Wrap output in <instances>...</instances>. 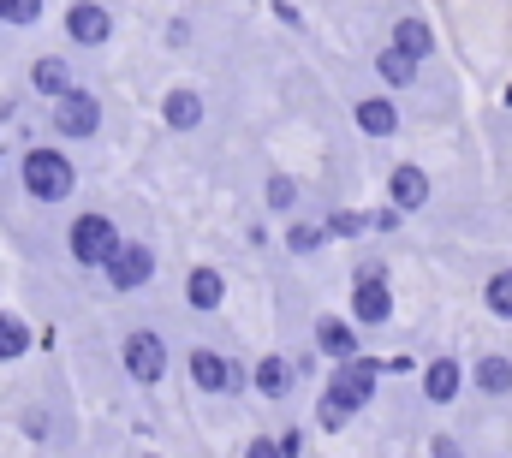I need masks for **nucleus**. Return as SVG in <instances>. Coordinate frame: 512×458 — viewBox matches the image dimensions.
<instances>
[{
	"mask_svg": "<svg viewBox=\"0 0 512 458\" xmlns=\"http://www.w3.org/2000/svg\"><path fill=\"white\" fill-rule=\"evenodd\" d=\"M387 369L376 357H352V363H334V375H328V387H322V429H346L370 399H376V381H382Z\"/></svg>",
	"mask_w": 512,
	"mask_h": 458,
	"instance_id": "1",
	"label": "nucleus"
},
{
	"mask_svg": "<svg viewBox=\"0 0 512 458\" xmlns=\"http://www.w3.org/2000/svg\"><path fill=\"white\" fill-rule=\"evenodd\" d=\"M18 179H24V191H30L36 203H66V197L78 191V167H72L66 149H30V155L18 161Z\"/></svg>",
	"mask_w": 512,
	"mask_h": 458,
	"instance_id": "2",
	"label": "nucleus"
},
{
	"mask_svg": "<svg viewBox=\"0 0 512 458\" xmlns=\"http://www.w3.org/2000/svg\"><path fill=\"white\" fill-rule=\"evenodd\" d=\"M120 250V227H114V215H102V209H84L72 232H66V256L78 262V268H108V256Z\"/></svg>",
	"mask_w": 512,
	"mask_h": 458,
	"instance_id": "3",
	"label": "nucleus"
},
{
	"mask_svg": "<svg viewBox=\"0 0 512 458\" xmlns=\"http://www.w3.org/2000/svg\"><path fill=\"white\" fill-rule=\"evenodd\" d=\"M352 322H364V328L393 322V286H387L382 262H364V268L352 274Z\"/></svg>",
	"mask_w": 512,
	"mask_h": 458,
	"instance_id": "4",
	"label": "nucleus"
},
{
	"mask_svg": "<svg viewBox=\"0 0 512 458\" xmlns=\"http://www.w3.org/2000/svg\"><path fill=\"white\" fill-rule=\"evenodd\" d=\"M102 274H108V286H114V292H143V286L155 280V250H149L143 238H120V250L108 256V268H102Z\"/></svg>",
	"mask_w": 512,
	"mask_h": 458,
	"instance_id": "5",
	"label": "nucleus"
},
{
	"mask_svg": "<svg viewBox=\"0 0 512 458\" xmlns=\"http://www.w3.org/2000/svg\"><path fill=\"white\" fill-rule=\"evenodd\" d=\"M48 119H54V131L60 137H96L102 131V96H90V90H66L54 108H48Z\"/></svg>",
	"mask_w": 512,
	"mask_h": 458,
	"instance_id": "6",
	"label": "nucleus"
},
{
	"mask_svg": "<svg viewBox=\"0 0 512 458\" xmlns=\"http://www.w3.org/2000/svg\"><path fill=\"white\" fill-rule=\"evenodd\" d=\"M120 357H126L131 381H143V387H155V381L167 375V340H161L155 328H131L126 345H120Z\"/></svg>",
	"mask_w": 512,
	"mask_h": 458,
	"instance_id": "7",
	"label": "nucleus"
},
{
	"mask_svg": "<svg viewBox=\"0 0 512 458\" xmlns=\"http://www.w3.org/2000/svg\"><path fill=\"white\" fill-rule=\"evenodd\" d=\"M66 36L78 48H102V42H114V12L102 0H72L66 6Z\"/></svg>",
	"mask_w": 512,
	"mask_h": 458,
	"instance_id": "8",
	"label": "nucleus"
},
{
	"mask_svg": "<svg viewBox=\"0 0 512 458\" xmlns=\"http://www.w3.org/2000/svg\"><path fill=\"white\" fill-rule=\"evenodd\" d=\"M387 203H399L405 215H417V209L429 203V173H423L417 161H399V167L387 173Z\"/></svg>",
	"mask_w": 512,
	"mask_h": 458,
	"instance_id": "9",
	"label": "nucleus"
},
{
	"mask_svg": "<svg viewBox=\"0 0 512 458\" xmlns=\"http://www.w3.org/2000/svg\"><path fill=\"white\" fill-rule=\"evenodd\" d=\"M191 381H197L203 393H233V387H239V369H233L221 351L197 345V351H191Z\"/></svg>",
	"mask_w": 512,
	"mask_h": 458,
	"instance_id": "10",
	"label": "nucleus"
},
{
	"mask_svg": "<svg viewBox=\"0 0 512 458\" xmlns=\"http://www.w3.org/2000/svg\"><path fill=\"white\" fill-rule=\"evenodd\" d=\"M161 119H167V131H197V125L209 119V102H203L191 84H179V90L161 96Z\"/></svg>",
	"mask_w": 512,
	"mask_h": 458,
	"instance_id": "11",
	"label": "nucleus"
},
{
	"mask_svg": "<svg viewBox=\"0 0 512 458\" xmlns=\"http://www.w3.org/2000/svg\"><path fill=\"white\" fill-rule=\"evenodd\" d=\"M352 119H358L364 137H399V102H393V96H364V102H352Z\"/></svg>",
	"mask_w": 512,
	"mask_h": 458,
	"instance_id": "12",
	"label": "nucleus"
},
{
	"mask_svg": "<svg viewBox=\"0 0 512 458\" xmlns=\"http://www.w3.org/2000/svg\"><path fill=\"white\" fill-rule=\"evenodd\" d=\"M459 387H465V369H459L453 357H435V363L423 369V399H429V405H453Z\"/></svg>",
	"mask_w": 512,
	"mask_h": 458,
	"instance_id": "13",
	"label": "nucleus"
},
{
	"mask_svg": "<svg viewBox=\"0 0 512 458\" xmlns=\"http://www.w3.org/2000/svg\"><path fill=\"white\" fill-rule=\"evenodd\" d=\"M316 345H322V357H334V363L364 357V351H358V334H352V322H346V316H322V322H316Z\"/></svg>",
	"mask_w": 512,
	"mask_h": 458,
	"instance_id": "14",
	"label": "nucleus"
},
{
	"mask_svg": "<svg viewBox=\"0 0 512 458\" xmlns=\"http://www.w3.org/2000/svg\"><path fill=\"white\" fill-rule=\"evenodd\" d=\"M399 54H411V60H429L435 54V30L417 18V12H405V18H393V36H387Z\"/></svg>",
	"mask_w": 512,
	"mask_h": 458,
	"instance_id": "15",
	"label": "nucleus"
},
{
	"mask_svg": "<svg viewBox=\"0 0 512 458\" xmlns=\"http://www.w3.org/2000/svg\"><path fill=\"white\" fill-rule=\"evenodd\" d=\"M30 90H36V96H48V102H60V96H66V90H78V84H72V66H66L60 54H42V60L30 66Z\"/></svg>",
	"mask_w": 512,
	"mask_h": 458,
	"instance_id": "16",
	"label": "nucleus"
},
{
	"mask_svg": "<svg viewBox=\"0 0 512 458\" xmlns=\"http://www.w3.org/2000/svg\"><path fill=\"white\" fill-rule=\"evenodd\" d=\"M221 298H227L221 268H191V280H185V304H191V310H221Z\"/></svg>",
	"mask_w": 512,
	"mask_h": 458,
	"instance_id": "17",
	"label": "nucleus"
},
{
	"mask_svg": "<svg viewBox=\"0 0 512 458\" xmlns=\"http://www.w3.org/2000/svg\"><path fill=\"white\" fill-rule=\"evenodd\" d=\"M256 393H262V399H286V393H292V363H286L280 351L256 357Z\"/></svg>",
	"mask_w": 512,
	"mask_h": 458,
	"instance_id": "18",
	"label": "nucleus"
},
{
	"mask_svg": "<svg viewBox=\"0 0 512 458\" xmlns=\"http://www.w3.org/2000/svg\"><path fill=\"white\" fill-rule=\"evenodd\" d=\"M417 66H423V60L399 54L393 42H387L382 54H376V72H382V84H387V90H411V84H417Z\"/></svg>",
	"mask_w": 512,
	"mask_h": 458,
	"instance_id": "19",
	"label": "nucleus"
},
{
	"mask_svg": "<svg viewBox=\"0 0 512 458\" xmlns=\"http://www.w3.org/2000/svg\"><path fill=\"white\" fill-rule=\"evenodd\" d=\"M477 387H483L489 399H507L512 393V357H501V351L477 357Z\"/></svg>",
	"mask_w": 512,
	"mask_h": 458,
	"instance_id": "20",
	"label": "nucleus"
},
{
	"mask_svg": "<svg viewBox=\"0 0 512 458\" xmlns=\"http://www.w3.org/2000/svg\"><path fill=\"white\" fill-rule=\"evenodd\" d=\"M24 351H30V328H24V316L0 310V363H12V357H24Z\"/></svg>",
	"mask_w": 512,
	"mask_h": 458,
	"instance_id": "21",
	"label": "nucleus"
},
{
	"mask_svg": "<svg viewBox=\"0 0 512 458\" xmlns=\"http://www.w3.org/2000/svg\"><path fill=\"white\" fill-rule=\"evenodd\" d=\"M483 304H489L501 322H512V268H495V274H489V286H483Z\"/></svg>",
	"mask_w": 512,
	"mask_h": 458,
	"instance_id": "22",
	"label": "nucleus"
},
{
	"mask_svg": "<svg viewBox=\"0 0 512 458\" xmlns=\"http://www.w3.org/2000/svg\"><path fill=\"white\" fill-rule=\"evenodd\" d=\"M262 197H268V209H274V215H292V209H298V179H292V173H274Z\"/></svg>",
	"mask_w": 512,
	"mask_h": 458,
	"instance_id": "23",
	"label": "nucleus"
},
{
	"mask_svg": "<svg viewBox=\"0 0 512 458\" xmlns=\"http://www.w3.org/2000/svg\"><path fill=\"white\" fill-rule=\"evenodd\" d=\"M328 238H334L328 227H304V221H292V227H286V250H292V256H310V250H322Z\"/></svg>",
	"mask_w": 512,
	"mask_h": 458,
	"instance_id": "24",
	"label": "nucleus"
},
{
	"mask_svg": "<svg viewBox=\"0 0 512 458\" xmlns=\"http://www.w3.org/2000/svg\"><path fill=\"white\" fill-rule=\"evenodd\" d=\"M42 6H48V0H0V24H18V30H24V24L42 18Z\"/></svg>",
	"mask_w": 512,
	"mask_h": 458,
	"instance_id": "25",
	"label": "nucleus"
},
{
	"mask_svg": "<svg viewBox=\"0 0 512 458\" xmlns=\"http://www.w3.org/2000/svg\"><path fill=\"white\" fill-rule=\"evenodd\" d=\"M364 227H370V221H364V215H352V209H334V215H328V232H334V238H358Z\"/></svg>",
	"mask_w": 512,
	"mask_h": 458,
	"instance_id": "26",
	"label": "nucleus"
},
{
	"mask_svg": "<svg viewBox=\"0 0 512 458\" xmlns=\"http://www.w3.org/2000/svg\"><path fill=\"white\" fill-rule=\"evenodd\" d=\"M245 458H286V441H268V435H256Z\"/></svg>",
	"mask_w": 512,
	"mask_h": 458,
	"instance_id": "27",
	"label": "nucleus"
},
{
	"mask_svg": "<svg viewBox=\"0 0 512 458\" xmlns=\"http://www.w3.org/2000/svg\"><path fill=\"white\" fill-rule=\"evenodd\" d=\"M399 221H405V209H399V203H387V209L376 215V221H370V227H376V232H399Z\"/></svg>",
	"mask_w": 512,
	"mask_h": 458,
	"instance_id": "28",
	"label": "nucleus"
},
{
	"mask_svg": "<svg viewBox=\"0 0 512 458\" xmlns=\"http://www.w3.org/2000/svg\"><path fill=\"white\" fill-rule=\"evenodd\" d=\"M167 42H173V48H185V42H191V24H185V18H173V24H167Z\"/></svg>",
	"mask_w": 512,
	"mask_h": 458,
	"instance_id": "29",
	"label": "nucleus"
},
{
	"mask_svg": "<svg viewBox=\"0 0 512 458\" xmlns=\"http://www.w3.org/2000/svg\"><path fill=\"white\" fill-rule=\"evenodd\" d=\"M24 429H30V441H48V417H42V411H30Z\"/></svg>",
	"mask_w": 512,
	"mask_h": 458,
	"instance_id": "30",
	"label": "nucleus"
},
{
	"mask_svg": "<svg viewBox=\"0 0 512 458\" xmlns=\"http://www.w3.org/2000/svg\"><path fill=\"white\" fill-rule=\"evenodd\" d=\"M429 453H435V458H465V453H459V441H447V435H435V447H429Z\"/></svg>",
	"mask_w": 512,
	"mask_h": 458,
	"instance_id": "31",
	"label": "nucleus"
},
{
	"mask_svg": "<svg viewBox=\"0 0 512 458\" xmlns=\"http://www.w3.org/2000/svg\"><path fill=\"white\" fill-rule=\"evenodd\" d=\"M382 369H387V375H411V357H405V351H393Z\"/></svg>",
	"mask_w": 512,
	"mask_h": 458,
	"instance_id": "32",
	"label": "nucleus"
},
{
	"mask_svg": "<svg viewBox=\"0 0 512 458\" xmlns=\"http://www.w3.org/2000/svg\"><path fill=\"white\" fill-rule=\"evenodd\" d=\"M143 458H155V453H143Z\"/></svg>",
	"mask_w": 512,
	"mask_h": 458,
	"instance_id": "33",
	"label": "nucleus"
}]
</instances>
